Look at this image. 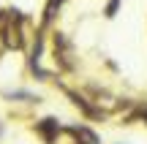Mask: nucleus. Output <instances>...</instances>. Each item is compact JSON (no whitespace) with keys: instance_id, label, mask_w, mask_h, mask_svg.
<instances>
[{"instance_id":"f257e3e1","label":"nucleus","mask_w":147,"mask_h":144,"mask_svg":"<svg viewBox=\"0 0 147 144\" xmlns=\"http://www.w3.org/2000/svg\"><path fill=\"white\" fill-rule=\"evenodd\" d=\"M3 44L8 49H19L22 46V14H19V11H8V16H5Z\"/></svg>"},{"instance_id":"f03ea898","label":"nucleus","mask_w":147,"mask_h":144,"mask_svg":"<svg viewBox=\"0 0 147 144\" xmlns=\"http://www.w3.org/2000/svg\"><path fill=\"white\" fill-rule=\"evenodd\" d=\"M71 44H68V38L63 35V33H57V35H55V60H57L60 65H63V68H71Z\"/></svg>"},{"instance_id":"7ed1b4c3","label":"nucleus","mask_w":147,"mask_h":144,"mask_svg":"<svg viewBox=\"0 0 147 144\" xmlns=\"http://www.w3.org/2000/svg\"><path fill=\"white\" fill-rule=\"evenodd\" d=\"M36 128H38V133H41L47 141H55V133L60 131V125L55 123V120H41V123H38Z\"/></svg>"},{"instance_id":"20e7f679","label":"nucleus","mask_w":147,"mask_h":144,"mask_svg":"<svg viewBox=\"0 0 147 144\" xmlns=\"http://www.w3.org/2000/svg\"><path fill=\"white\" fill-rule=\"evenodd\" d=\"M71 133L76 136V139H82L84 144H98V139H95V133H90L87 128H71Z\"/></svg>"},{"instance_id":"39448f33","label":"nucleus","mask_w":147,"mask_h":144,"mask_svg":"<svg viewBox=\"0 0 147 144\" xmlns=\"http://www.w3.org/2000/svg\"><path fill=\"white\" fill-rule=\"evenodd\" d=\"M0 22H3V14H0Z\"/></svg>"}]
</instances>
